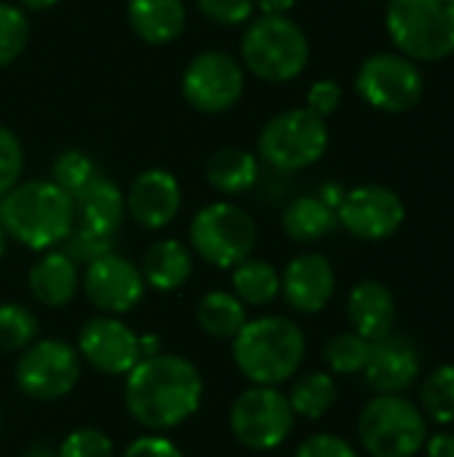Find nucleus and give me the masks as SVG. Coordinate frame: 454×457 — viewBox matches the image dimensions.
I'll list each match as a JSON object with an SVG mask.
<instances>
[{"label": "nucleus", "instance_id": "nucleus-1", "mask_svg": "<svg viewBox=\"0 0 454 457\" xmlns=\"http://www.w3.org/2000/svg\"><path fill=\"white\" fill-rule=\"evenodd\" d=\"M203 399V378L193 361L174 353L142 359L126 375V407L150 431H169L193 418Z\"/></svg>", "mask_w": 454, "mask_h": 457}, {"label": "nucleus", "instance_id": "nucleus-2", "mask_svg": "<svg viewBox=\"0 0 454 457\" xmlns=\"http://www.w3.org/2000/svg\"><path fill=\"white\" fill-rule=\"evenodd\" d=\"M0 222L13 241L48 252L75 228V204L51 179H29L3 195Z\"/></svg>", "mask_w": 454, "mask_h": 457}, {"label": "nucleus", "instance_id": "nucleus-3", "mask_svg": "<svg viewBox=\"0 0 454 457\" xmlns=\"http://www.w3.org/2000/svg\"><path fill=\"white\" fill-rule=\"evenodd\" d=\"M305 359V335L286 316H260L233 337V361L254 386H281Z\"/></svg>", "mask_w": 454, "mask_h": 457}, {"label": "nucleus", "instance_id": "nucleus-4", "mask_svg": "<svg viewBox=\"0 0 454 457\" xmlns=\"http://www.w3.org/2000/svg\"><path fill=\"white\" fill-rule=\"evenodd\" d=\"M385 29L399 54L412 62L454 56V0H391Z\"/></svg>", "mask_w": 454, "mask_h": 457}, {"label": "nucleus", "instance_id": "nucleus-5", "mask_svg": "<svg viewBox=\"0 0 454 457\" xmlns=\"http://www.w3.org/2000/svg\"><path fill=\"white\" fill-rule=\"evenodd\" d=\"M310 59L308 35L289 16H260L241 37V62L265 83H286L302 75Z\"/></svg>", "mask_w": 454, "mask_h": 457}, {"label": "nucleus", "instance_id": "nucleus-6", "mask_svg": "<svg viewBox=\"0 0 454 457\" xmlns=\"http://www.w3.org/2000/svg\"><path fill=\"white\" fill-rule=\"evenodd\" d=\"M359 439L372 457H415L428 439L425 415L399 394H380L359 415Z\"/></svg>", "mask_w": 454, "mask_h": 457}, {"label": "nucleus", "instance_id": "nucleus-7", "mask_svg": "<svg viewBox=\"0 0 454 457\" xmlns=\"http://www.w3.org/2000/svg\"><path fill=\"white\" fill-rule=\"evenodd\" d=\"M326 147H329L326 120L308 107L278 112L262 126L257 137L260 158L278 171L308 169L324 158Z\"/></svg>", "mask_w": 454, "mask_h": 457}, {"label": "nucleus", "instance_id": "nucleus-8", "mask_svg": "<svg viewBox=\"0 0 454 457\" xmlns=\"http://www.w3.org/2000/svg\"><path fill=\"white\" fill-rule=\"evenodd\" d=\"M190 244L203 262L214 268H235L252 257L257 244V222L246 209L230 201H217L193 217Z\"/></svg>", "mask_w": 454, "mask_h": 457}, {"label": "nucleus", "instance_id": "nucleus-9", "mask_svg": "<svg viewBox=\"0 0 454 457\" xmlns=\"http://www.w3.org/2000/svg\"><path fill=\"white\" fill-rule=\"evenodd\" d=\"M356 91L369 107L399 115L420 104L425 78L409 56L380 51L361 62L356 72Z\"/></svg>", "mask_w": 454, "mask_h": 457}, {"label": "nucleus", "instance_id": "nucleus-10", "mask_svg": "<svg viewBox=\"0 0 454 457\" xmlns=\"http://www.w3.org/2000/svg\"><path fill=\"white\" fill-rule=\"evenodd\" d=\"M294 428L289 399L273 386H252L230 407V431L238 445L268 453L281 447Z\"/></svg>", "mask_w": 454, "mask_h": 457}, {"label": "nucleus", "instance_id": "nucleus-11", "mask_svg": "<svg viewBox=\"0 0 454 457\" xmlns=\"http://www.w3.org/2000/svg\"><path fill=\"white\" fill-rule=\"evenodd\" d=\"M80 380V353L64 340L27 345L16 364V386L32 402H56Z\"/></svg>", "mask_w": 454, "mask_h": 457}, {"label": "nucleus", "instance_id": "nucleus-12", "mask_svg": "<svg viewBox=\"0 0 454 457\" xmlns=\"http://www.w3.org/2000/svg\"><path fill=\"white\" fill-rule=\"evenodd\" d=\"M182 94L198 112H225L244 94V67L225 51H203L185 67Z\"/></svg>", "mask_w": 454, "mask_h": 457}, {"label": "nucleus", "instance_id": "nucleus-13", "mask_svg": "<svg viewBox=\"0 0 454 457\" xmlns=\"http://www.w3.org/2000/svg\"><path fill=\"white\" fill-rule=\"evenodd\" d=\"M407 220L404 201L385 185H359L337 206V222L361 241H385Z\"/></svg>", "mask_w": 454, "mask_h": 457}, {"label": "nucleus", "instance_id": "nucleus-14", "mask_svg": "<svg viewBox=\"0 0 454 457\" xmlns=\"http://www.w3.org/2000/svg\"><path fill=\"white\" fill-rule=\"evenodd\" d=\"M78 353L104 375H128L142 361L139 335L118 316L107 313L83 324L78 335Z\"/></svg>", "mask_w": 454, "mask_h": 457}, {"label": "nucleus", "instance_id": "nucleus-15", "mask_svg": "<svg viewBox=\"0 0 454 457\" xmlns=\"http://www.w3.org/2000/svg\"><path fill=\"white\" fill-rule=\"evenodd\" d=\"M144 287L147 284L142 278V270L115 252L86 265L83 292L88 303L107 316H120L136 308L144 297Z\"/></svg>", "mask_w": 454, "mask_h": 457}, {"label": "nucleus", "instance_id": "nucleus-16", "mask_svg": "<svg viewBox=\"0 0 454 457\" xmlns=\"http://www.w3.org/2000/svg\"><path fill=\"white\" fill-rule=\"evenodd\" d=\"M182 206L179 179L166 169H144L126 193V212L144 230H161L174 222Z\"/></svg>", "mask_w": 454, "mask_h": 457}, {"label": "nucleus", "instance_id": "nucleus-17", "mask_svg": "<svg viewBox=\"0 0 454 457\" xmlns=\"http://www.w3.org/2000/svg\"><path fill=\"white\" fill-rule=\"evenodd\" d=\"M364 375L377 394H404L420 375V351L409 337L391 332L372 340Z\"/></svg>", "mask_w": 454, "mask_h": 457}, {"label": "nucleus", "instance_id": "nucleus-18", "mask_svg": "<svg viewBox=\"0 0 454 457\" xmlns=\"http://www.w3.org/2000/svg\"><path fill=\"white\" fill-rule=\"evenodd\" d=\"M334 284L332 262L316 252L294 257L281 276V292L286 303L300 313L324 311L334 295Z\"/></svg>", "mask_w": 454, "mask_h": 457}, {"label": "nucleus", "instance_id": "nucleus-19", "mask_svg": "<svg viewBox=\"0 0 454 457\" xmlns=\"http://www.w3.org/2000/svg\"><path fill=\"white\" fill-rule=\"evenodd\" d=\"M75 204V225L99 236H115L126 217V195L123 190L104 177H94L86 187L72 195Z\"/></svg>", "mask_w": 454, "mask_h": 457}, {"label": "nucleus", "instance_id": "nucleus-20", "mask_svg": "<svg viewBox=\"0 0 454 457\" xmlns=\"http://www.w3.org/2000/svg\"><path fill=\"white\" fill-rule=\"evenodd\" d=\"M348 321L356 335L380 340L393 332L396 327V297L380 281H361L351 289L348 297Z\"/></svg>", "mask_w": 454, "mask_h": 457}, {"label": "nucleus", "instance_id": "nucleus-21", "mask_svg": "<svg viewBox=\"0 0 454 457\" xmlns=\"http://www.w3.org/2000/svg\"><path fill=\"white\" fill-rule=\"evenodd\" d=\"M126 16L131 29L153 46L177 40L187 24V8L182 0H128Z\"/></svg>", "mask_w": 454, "mask_h": 457}, {"label": "nucleus", "instance_id": "nucleus-22", "mask_svg": "<svg viewBox=\"0 0 454 457\" xmlns=\"http://www.w3.org/2000/svg\"><path fill=\"white\" fill-rule=\"evenodd\" d=\"M27 284L37 303H43L48 308H62L78 292V284H80L78 265L64 252H45L29 268Z\"/></svg>", "mask_w": 454, "mask_h": 457}, {"label": "nucleus", "instance_id": "nucleus-23", "mask_svg": "<svg viewBox=\"0 0 454 457\" xmlns=\"http://www.w3.org/2000/svg\"><path fill=\"white\" fill-rule=\"evenodd\" d=\"M142 278L155 292H174L187 284L193 273V254L174 238L155 241L142 257Z\"/></svg>", "mask_w": 454, "mask_h": 457}, {"label": "nucleus", "instance_id": "nucleus-24", "mask_svg": "<svg viewBox=\"0 0 454 457\" xmlns=\"http://www.w3.org/2000/svg\"><path fill=\"white\" fill-rule=\"evenodd\" d=\"M257 174H260L257 158L249 150L233 147V145L219 147L206 163V179L222 195H238V193L252 190L257 182Z\"/></svg>", "mask_w": 454, "mask_h": 457}, {"label": "nucleus", "instance_id": "nucleus-25", "mask_svg": "<svg viewBox=\"0 0 454 457\" xmlns=\"http://www.w3.org/2000/svg\"><path fill=\"white\" fill-rule=\"evenodd\" d=\"M281 225L292 241L313 244L337 228V212L329 209L318 195H300L284 209Z\"/></svg>", "mask_w": 454, "mask_h": 457}, {"label": "nucleus", "instance_id": "nucleus-26", "mask_svg": "<svg viewBox=\"0 0 454 457\" xmlns=\"http://www.w3.org/2000/svg\"><path fill=\"white\" fill-rule=\"evenodd\" d=\"M195 321L209 337L233 340L249 319L246 305L233 292H209L195 308Z\"/></svg>", "mask_w": 454, "mask_h": 457}, {"label": "nucleus", "instance_id": "nucleus-27", "mask_svg": "<svg viewBox=\"0 0 454 457\" xmlns=\"http://www.w3.org/2000/svg\"><path fill=\"white\" fill-rule=\"evenodd\" d=\"M233 295L244 305H270L281 295V276L278 270L265 262V260H252L246 257L233 268Z\"/></svg>", "mask_w": 454, "mask_h": 457}, {"label": "nucleus", "instance_id": "nucleus-28", "mask_svg": "<svg viewBox=\"0 0 454 457\" xmlns=\"http://www.w3.org/2000/svg\"><path fill=\"white\" fill-rule=\"evenodd\" d=\"M286 399H289L294 415L308 418V420H321L337 402L334 378L326 372H308L294 383V388Z\"/></svg>", "mask_w": 454, "mask_h": 457}, {"label": "nucleus", "instance_id": "nucleus-29", "mask_svg": "<svg viewBox=\"0 0 454 457\" xmlns=\"http://www.w3.org/2000/svg\"><path fill=\"white\" fill-rule=\"evenodd\" d=\"M420 404L423 415L431 418L439 426L454 423V364L436 367L420 388Z\"/></svg>", "mask_w": 454, "mask_h": 457}, {"label": "nucleus", "instance_id": "nucleus-30", "mask_svg": "<svg viewBox=\"0 0 454 457\" xmlns=\"http://www.w3.org/2000/svg\"><path fill=\"white\" fill-rule=\"evenodd\" d=\"M369 348H372V343L367 337H361L356 332H340V335L329 337V343L324 345V361L337 375H356V372H364Z\"/></svg>", "mask_w": 454, "mask_h": 457}, {"label": "nucleus", "instance_id": "nucleus-31", "mask_svg": "<svg viewBox=\"0 0 454 457\" xmlns=\"http://www.w3.org/2000/svg\"><path fill=\"white\" fill-rule=\"evenodd\" d=\"M37 337V319L29 308L19 303H3L0 305V351L13 353L32 345Z\"/></svg>", "mask_w": 454, "mask_h": 457}, {"label": "nucleus", "instance_id": "nucleus-32", "mask_svg": "<svg viewBox=\"0 0 454 457\" xmlns=\"http://www.w3.org/2000/svg\"><path fill=\"white\" fill-rule=\"evenodd\" d=\"M29 40V21L21 5L0 3V67L13 64Z\"/></svg>", "mask_w": 454, "mask_h": 457}, {"label": "nucleus", "instance_id": "nucleus-33", "mask_svg": "<svg viewBox=\"0 0 454 457\" xmlns=\"http://www.w3.org/2000/svg\"><path fill=\"white\" fill-rule=\"evenodd\" d=\"M51 182L59 185L67 195H75L80 187H86L94 179V163L88 155L78 153V150H64L51 169Z\"/></svg>", "mask_w": 454, "mask_h": 457}, {"label": "nucleus", "instance_id": "nucleus-34", "mask_svg": "<svg viewBox=\"0 0 454 457\" xmlns=\"http://www.w3.org/2000/svg\"><path fill=\"white\" fill-rule=\"evenodd\" d=\"M56 457H115V447L107 434L96 428H78L56 447Z\"/></svg>", "mask_w": 454, "mask_h": 457}, {"label": "nucleus", "instance_id": "nucleus-35", "mask_svg": "<svg viewBox=\"0 0 454 457\" xmlns=\"http://www.w3.org/2000/svg\"><path fill=\"white\" fill-rule=\"evenodd\" d=\"M64 244V254L78 265V262H94L104 254L112 252V236H99V233H91L86 228H72L70 236L62 241Z\"/></svg>", "mask_w": 454, "mask_h": 457}, {"label": "nucleus", "instance_id": "nucleus-36", "mask_svg": "<svg viewBox=\"0 0 454 457\" xmlns=\"http://www.w3.org/2000/svg\"><path fill=\"white\" fill-rule=\"evenodd\" d=\"M21 171H24V147L11 129L0 126V198L19 185Z\"/></svg>", "mask_w": 454, "mask_h": 457}, {"label": "nucleus", "instance_id": "nucleus-37", "mask_svg": "<svg viewBox=\"0 0 454 457\" xmlns=\"http://www.w3.org/2000/svg\"><path fill=\"white\" fill-rule=\"evenodd\" d=\"M198 11L222 27H238L246 24L254 16V0H195Z\"/></svg>", "mask_w": 454, "mask_h": 457}, {"label": "nucleus", "instance_id": "nucleus-38", "mask_svg": "<svg viewBox=\"0 0 454 457\" xmlns=\"http://www.w3.org/2000/svg\"><path fill=\"white\" fill-rule=\"evenodd\" d=\"M294 457H359V455H356V450H353L345 439H340V436H334V434H316V436L305 439V442L297 447V455Z\"/></svg>", "mask_w": 454, "mask_h": 457}, {"label": "nucleus", "instance_id": "nucleus-39", "mask_svg": "<svg viewBox=\"0 0 454 457\" xmlns=\"http://www.w3.org/2000/svg\"><path fill=\"white\" fill-rule=\"evenodd\" d=\"M340 102H343V88H340L337 80H329V78L326 80H316L310 86V91H308V110H313L321 118L337 112Z\"/></svg>", "mask_w": 454, "mask_h": 457}, {"label": "nucleus", "instance_id": "nucleus-40", "mask_svg": "<svg viewBox=\"0 0 454 457\" xmlns=\"http://www.w3.org/2000/svg\"><path fill=\"white\" fill-rule=\"evenodd\" d=\"M123 457H185V455H182V450H179L171 439L158 436V434H150V436H139V439H134V442L126 447Z\"/></svg>", "mask_w": 454, "mask_h": 457}, {"label": "nucleus", "instance_id": "nucleus-41", "mask_svg": "<svg viewBox=\"0 0 454 457\" xmlns=\"http://www.w3.org/2000/svg\"><path fill=\"white\" fill-rule=\"evenodd\" d=\"M425 455L454 457V434H436V436L425 439Z\"/></svg>", "mask_w": 454, "mask_h": 457}, {"label": "nucleus", "instance_id": "nucleus-42", "mask_svg": "<svg viewBox=\"0 0 454 457\" xmlns=\"http://www.w3.org/2000/svg\"><path fill=\"white\" fill-rule=\"evenodd\" d=\"M297 0H254V5L265 13V16H286V11L294 8Z\"/></svg>", "mask_w": 454, "mask_h": 457}, {"label": "nucleus", "instance_id": "nucleus-43", "mask_svg": "<svg viewBox=\"0 0 454 457\" xmlns=\"http://www.w3.org/2000/svg\"><path fill=\"white\" fill-rule=\"evenodd\" d=\"M329 209H334L337 212V206L343 204V198H345V190L340 187V185H326L324 190H321V195H318Z\"/></svg>", "mask_w": 454, "mask_h": 457}, {"label": "nucleus", "instance_id": "nucleus-44", "mask_svg": "<svg viewBox=\"0 0 454 457\" xmlns=\"http://www.w3.org/2000/svg\"><path fill=\"white\" fill-rule=\"evenodd\" d=\"M139 353L142 359H153L161 353V340L155 335H139Z\"/></svg>", "mask_w": 454, "mask_h": 457}, {"label": "nucleus", "instance_id": "nucleus-45", "mask_svg": "<svg viewBox=\"0 0 454 457\" xmlns=\"http://www.w3.org/2000/svg\"><path fill=\"white\" fill-rule=\"evenodd\" d=\"M21 457H56V450L45 442H35L21 453Z\"/></svg>", "mask_w": 454, "mask_h": 457}, {"label": "nucleus", "instance_id": "nucleus-46", "mask_svg": "<svg viewBox=\"0 0 454 457\" xmlns=\"http://www.w3.org/2000/svg\"><path fill=\"white\" fill-rule=\"evenodd\" d=\"M56 3L59 0H19V5L27 11H45V8H54Z\"/></svg>", "mask_w": 454, "mask_h": 457}, {"label": "nucleus", "instance_id": "nucleus-47", "mask_svg": "<svg viewBox=\"0 0 454 457\" xmlns=\"http://www.w3.org/2000/svg\"><path fill=\"white\" fill-rule=\"evenodd\" d=\"M5 249H8V233H5V228L0 222V257L5 254Z\"/></svg>", "mask_w": 454, "mask_h": 457}, {"label": "nucleus", "instance_id": "nucleus-48", "mask_svg": "<svg viewBox=\"0 0 454 457\" xmlns=\"http://www.w3.org/2000/svg\"><path fill=\"white\" fill-rule=\"evenodd\" d=\"M0 426H3V412H0Z\"/></svg>", "mask_w": 454, "mask_h": 457}]
</instances>
